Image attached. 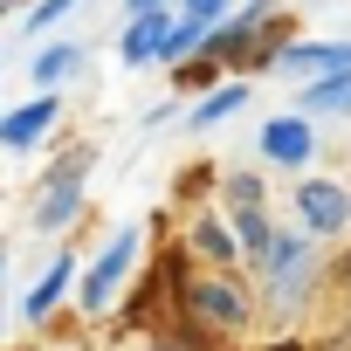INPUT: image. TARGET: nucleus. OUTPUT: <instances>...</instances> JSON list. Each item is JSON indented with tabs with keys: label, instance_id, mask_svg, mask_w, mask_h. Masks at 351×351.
<instances>
[{
	"label": "nucleus",
	"instance_id": "f257e3e1",
	"mask_svg": "<svg viewBox=\"0 0 351 351\" xmlns=\"http://www.w3.org/2000/svg\"><path fill=\"white\" fill-rule=\"evenodd\" d=\"M83 172H90V152H69L49 180H42V207H35V228H69L76 214H83Z\"/></svg>",
	"mask_w": 351,
	"mask_h": 351
},
{
	"label": "nucleus",
	"instance_id": "f03ea898",
	"mask_svg": "<svg viewBox=\"0 0 351 351\" xmlns=\"http://www.w3.org/2000/svg\"><path fill=\"white\" fill-rule=\"evenodd\" d=\"M276 76H296V83H324V76H344L351 69V42H289L269 56Z\"/></svg>",
	"mask_w": 351,
	"mask_h": 351
},
{
	"label": "nucleus",
	"instance_id": "7ed1b4c3",
	"mask_svg": "<svg viewBox=\"0 0 351 351\" xmlns=\"http://www.w3.org/2000/svg\"><path fill=\"white\" fill-rule=\"evenodd\" d=\"M131 255H138V228H124V234L97 255V269L83 276V310H90V317L117 303V289H124V276H131Z\"/></svg>",
	"mask_w": 351,
	"mask_h": 351
},
{
	"label": "nucleus",
	"instance_id": "20e7f679",
	"mask_svg": "<svg viewBox=\"0 0 351 351\" xmlns=\"http://www.w3.org/2000/svg\"><path fill=\"white\" fill-rule=\"evenodd\" d=\"M186 310L207 317V324H221V330L248 324V296H241L228 276H200V282H186Z\"/></svg>",
	"mask_w": 351,
	"mask_h": 351
},
{
	"label": "nucleus",
	"instance_id": "39448f33",
	"mask_svg": "<svg viewBox=\"0 0 351 351\" xmlns=\"http://www.w3.org/2000/svg\"><path fill=\"white\" fill-rule=\"evenodd\" d=\"M296 214H303L310 234L351 228V200H344V186H330V180H303V186H296Z\"/></svg>",
	"mask_w": 351,
	"mask_h": 351
},
{
	"label": "nucleus",
	"instance_id": "423d86ee",
	"mask_svg": "<svg viewBox=\"0 0 351 351\" xmlns=\"http://www.w3.org/2000/svg\"><path fill=\"white\" fill-rule=\"evenodd\" d=\"M269 282H276V303L296 310V296L310 289V241L303 234H282L276 255H269Z\"/></svg>",
	"mask_w": 351,
	"mask_h": 351
},
{
	"label": "nucleus",
	"instance_id": "0eeeda50",
	"mask_svg": "<svg viewBox=\"0 0 351 351\" xmlns=\"http://www.w3.org/2000/svg\"><path fill=\"white\" fill-rule=\"evenodd\" d=\"M165 8H145V14H131V28H124V42H117V56L131 62V69H145V62H158L165 56Z\"/></svg>",
	"mask_w": 351,
	"mask_h": 351
},
{
	"label": "nucleus",
	"instance_id": "6e6552de",
	"mask_svg": "<svg viewBox=\"0 0 351 351\" xmlns=\"http://www.w3.org/2000/svg\"><path fill=\"white\" fill-rule=\"evenodd\" d=\"M62 110H56V97H35V104H21V110H8V117H0V145H42L49 138V124H56Z\"/></svg>",
	"mask_w": 351,
	"mask_h": 351
},
{
	"label": "nucleus",
	"instance_id": "1a4fd4ad",
	"mask_svg": "<svg viewBox=\"0 0 351 351\" xmlns=\"http://www.w3.org/2000/svg\"><path fill=\"white\" fill-rule=\"evenodd\" d=\"M262 152H269L276 165H303V158L317 152V138H310L303 117H269V124H262Z\"/></svg>",
	"mask_w": 351,
	"mask_h": 351
},
{
	"label": "nucleus",
	"instance_id": "9d476101",
	"mask_svg": "<svg viewBox=\"0 0 351 351\" xmlns=\"http://www.w3.org/2000/svg\"><path fill=\"white\" fill-rule=\"evenodd\" d=\"M269 14H276V0H248V14H241V21H228V28L214 21L207 49H214V56H241V49H248V42H255V35L269 28Z\"/></svg>",
	"mask_w": 351,
	"mask_h": 351
},
{
	"label": "nucleus",
	"instance_id": "9b49d317",
	"mask_svg": "<svg viewBox=\"0 0 351 351\" xmlns=\"http://www.w3.org/2000/svg\"><path fill=\"white\" fill-rule=\"evenodd\" d=\"M69 282H76V262H69V255H56V262H49V276L21 296V317H28V324H42V317L62 303V289H69Z\"/></svg>",
	"mask_w": 351,
	"mask_h": 351
},
{
	"label": "nucleus",
	"instance_id": "f8f14e48",
	"mask_svg": "<svg viewBox=\"0 0 351 351\" xmlns=\"http://www.w3.org/2000/svg\"><path fill=\"white\" fill-rule=\"evenodd\" d=\"M234 241H241V255H248V262H269L282 234L269 228V214H262V207H241V214H234Z\"/></svg>",
	"mask_w": 351,
	"mask_h": 351
},
{
	"label": "nucleus",
	"instance_id": "ddd939ff",
	"mask_svg": "<svg viewBox=\"0 0 351 351\" xmlns=\"http://www.w3.org/2000/svg\"><path fill=\"white\" fill-rule=\"evenodd\" d=\"M330 110L351 117V69H344V76H324V83L303 90V117H330Z\"/></svg>",
	"mask_w": 351,
	"mask_h": 351
},
{
	"label": "nucleus",
	"instance_id": "4468645a",
	"mask_svg": "<svg viewBox=\"0 0 351 351\" xmlns=\"http://www.w3.org/2000/svg\"><path fill=\"white\" fill-rule=\"evenodd\" d=\"M241 104H248V83H228V90L200 97V104H193V131H214V124H221L228 110H241Z\"/></svg>",
	"mask_w": 351,
	"mask_h": 351
},
{
	"label": "nucleus",
	"instance_id": "2eb2a0df",
	"mask_svg": "<svg viewBox=\"0 0 351 351\" xmlns=\"http://www.w3.org/2000/svg\"><path fill=\"white\" fill-rule=\"evenodd\" d=\"M69 69H83V49H69V42H56V49L35 56V83H42V90H56Z\"/></svg>",
	"mask_w": 351,
	"mask_h": 351
},
{
	"label": "nucleus",
	"instance_id": "dca6fc26",
	"mask_svg": "<svg viewBox=\"0 0 351 351\" xmlns=\"http://www.w3.org/2000/svg\"><path fill=\"white\" fill-rule=\"evenodd\" d=\"M193 241H200V255H214V262H234V255H241V241L221 234V221H193Z\"/></svg>",
	"mask_w": 351,
	"mask_h": 351
},
{
	"label": "nucleus",
	"instance_id": "f3484780",
	"mask_svg": "<svg viewBox=\"0 0 351 351\" xmlns=\"http://www.w3.org/2000/svg\"><path fill=\"white\" fill-rule=\"evenodd\" d=\"M69 8H76V0H42V8L28 14V35H42V28H56V21H62Z\"/></svg>",
	"mask_w": 351,
	"mask_h": 351
},
{
	"label": "nucleus",
	"instance_id": "a211bd4d",
	"mask_svg": "<svg viewBox=\"0 0 351 351\" xmlns=\"http://www.w3.org/2000/svg\"><path fill=\"white\" fill-rule=\"evenodd\" d=\"M228 193H234V207H262V180H255V172H234Z\"/></svg>",
	"mask_w": 351,
	"mask_h": 351
},
{
	"label": "nucleus",
	"instance_id": "6ab92c4d",
	"mask_svg": "<svg viewBox=\"0 0 351 351\" xmlns=\"http://www.w3.org/2000/svg\"><path fill=\"white\" fill-rule=\"evenodd\" d=\"M186 14H207V21H221V14H228V0H186Z\"/></svg>",
	"mask_w": 351,
	"mask_h": 351
},
{
	"label": "nucleus",
	"instance_id": "aec40b11",
	"mask_svg": "<svg viewBox=\"0 0 351 351\" xmlns=\"http://www.w3.org/2000/svg\"><path fill=\"white\" fill-rule=\"evenodd\" d=\"M262 351H303V344H296V337H276V344H262Z\"/></svg>",
	"mask_w": 351,
	"mask_h": 351
},
{
	"label": "nucleus",
	"instance_id": "412c9836",
	"mask_svg": "<svg viewBox=\"0 0 351 351\" xmlns=\"http://www.w3.org/2000/svg\"><path fill=\"white\" fill-rule=\"evenodd\" d=\"M145 8H165V0H131V14H145Z\"/></svg>",
	"mask_w": 351,
	"mask_h": 351
},
{
	"label": "nucleus",
	"instance_id": "4be33fe9",
	"mask_svg": "<svg viewBox=\"0 0 351 351\" xmlns=\"http://www.w3.org/2000/svg\"><path fill=\"white\" fill-rule=\"evenodd\" d=\"M0 276H8V255H0Z\"/></svg>",
	"mask_w": 351,
	"mask_h": 351
},
{
	"label": "nucleus",
	"instance_id": "5701e85b",
	"mask_svg": "<svg viewBox=\"0 0 351 351\" xmlns=\"http://www.w3.org/2000/svg\"><path fill=\"white\" fill-rule=\"evenodd\" d=\"M158 351H180V344H158Z\"/></svg>",
	"mask_w": 351,
	"mask_h": 351
},
{
	"label": "nucleus",
	"instance_id": "b1692460",
	"mask_svg": "<svg viewBox=\"0 0 351 351\" xmlns=\"http://www.w3.org/2000/svg\"><path fill=\"white\" fill-rule=\"evenodd\" d=\"M344 276H351V255H344Z\"/></svg>",
	"mask_w": 351,
	"mask_h": 351
}]
</instances>
